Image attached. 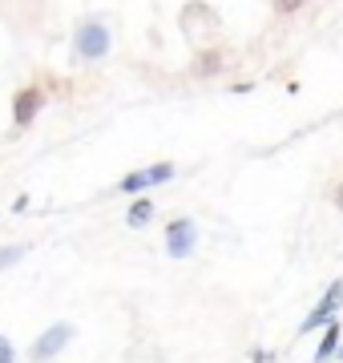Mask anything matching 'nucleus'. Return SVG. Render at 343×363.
<instances>
[{
  "mask_svg": "<svg viewBox=\"0 0 343 363\" xmlns=\"http://www.w3.org/2000/svg\"><path fill=\"white\" fill-rule=\"evenodd\" d=\"M40 105H45V93L37 89V85H28V89L16 93V101H13V117H16V125H28L33 117L40 113Z\"/></svg>",
  "mask_w": 343,
  "mask_h": 363,
  "instance_id": "423d86ee",
  "label": "nucleus"
},
{
  "mask_svg": "<svg viewBox=\"0 0 343 363\" xmlns=\"http://www.w3.org/2000/svg\"><path fill=\"white\" fill-rule=\"evenodd\" d=\"M335 343H339V323H327V335H323V343L315 347V363H327L331 355H339Z\"/></svg>",
  "mask_w": 343,
  "mask_h": 363,
  "instance_id": "0eeeda50",
  "label": "nucleus"
},
{
  "mask_svg": "<svg viewBox=\"0 0 343 363\" xmlns=\"http://www.w3.org/2000/svg\"><path fill=\"white\" fill-rule=\"evenodd\" d=\"M69 339H73V327H69V323L49 327V331H45V335L33 343V359H49V355H57V351L65 347Z\"/></svg>",
  "mask_w": 343,
  "mask_h": 363,
  "instance_id": "39448f33",
  "label": "nucleus"
},
{
  "mask_svg": "<svg viewBox=\"0 0 343 363\" xmlns=\"http://www.w3.org/2000/svg\"><path fill=\"white\" fill-rule=\"evenodd\" d=\"M16 259H25V247H4V250H0V271H4V267H13Z\"/></svg>",
  "mask_w": 343,
  "mask_h": 363,
  "instance_id": "9d476101",
  "label": "nucleus"
},
{
  "mask_svg": "<svg viewBox=\"0 0 343 363\" xmlns=\"http://www.w3.org/2000/svg\"><path fill=\"white\" fill-rule=\"evenodd\" d=\"M331 202H335V206L343 210V182H339V186H335V194H331Z\"/></svg>",
  "mask_w": 343,
  "mask_h": 363,
  "instance_id": "f8f14e48",
  "label": "nucleus"
},
{
  "mask_svg": "<svg viewBox=\"0 0 343 363\" xmlns=\"http://www.w3.org/2000/svg\"><path fill=\"white\" fill-rule=\"evenodd\" d=\"M339 303H343V279H335V283L327 286V295L315 303V311L303 319V327H299V331L307 335V331H315V327H323V323H335V311H339Z\"/></svg>",
  "mask_w": 343,
  "mask_h": 363,
  "instance_id": "f03ea898",
  "label": "nucleus"
},
{
  "mask_svg": "<svg viewBox=\"0 0 343 363\" xmlns=\"http://www.w3.org/2000/svg\"><path fill=\"white\" fill-rule=\"evenodd\" d=\"M150 218H154V202H145V198H142V202H133L130 214H125V222H130V226H145Z\"/></svg>",
  "mask_w": 343,
  "mask_h": 363,
  "instance_id": "6e6552de",
  "label": "nucleus"
},
{
  "mask_svg": "<svg viewBox=\"0 0 343 363\" xmlns=\"http://www.w3.org/2000/svg\"><path fill=\"white\" fill-rule=\"evenodd\" d=\"M73 49H77V57H89V61L106 57L109 52V28L101 25V21H85V25L77 28V37H73Z\"/></svg>",
  "mask_w": 343,
  "mask_h": 363,
  "instance_id": "f257e3e1",
  "label": "nucleus"
},
{
  "mask_svg": "<svg viewBox=\"0 0 343 363\" xmlns=\"http://www.w3.org/2000/svg\"><path fill=\"white\" fill-rule=\"evenodd\" d=\"M194 238H198V230H194L190 218H174L170 226H166V250H170L174 259H186V255L194 250Z\"/></svg>",
  "mask_w": 343,
  "mask_h": 363,
  "instance_id": "7ed1b4c3",
  "label": "nucleus"
},
{
  "mask_svg": "<svg viewBox=\"0 0 343 363\" xmlns=\"http://www.w3.org/2000/svg\"><path fill=\"white\" fill-rule=\"evenodd\" d=\"M339 359H343V351H339Z\"/></svg>",
  "mask_w": 343,
  "mask_h": 363,
  "instance_id": "ddd939ff",
  "label": "nucleus"
},
{
  "mask_svg": "<svg viewBox=\"0 0 343 363\" xmlns=\"http://www.w3.org/2000/svg\"><path fill=\"white\" fill-rule=\"evenodd\" d=\"M170 178H174V166L170 162H158V166H150V169H133V174H125V178H121V190L133 194V190H145V186H158V182H170Z\"/></svg>",
  "mask_w": 343,
  "mask_h": 363,
  "instance_id": "20e7f679",
  "label": "nucleus"
},
{
  "mask_svg": "<svg viewBox=\"0 0 343 363\" xmlns=\"http://www.w3.org/2000/svg\"><path fill=\"white\" fill-rule=\"evenodd\" d=\"M218 65H223V57H218V52H202L198 61H194V73H198V77H210Z\"/></svg>",
  "mask_w": 343,
  "mask_h": 363,
  "instance_id": "1a4fd4ad",
  "label": "nucleus"
},
{
  "mask_svg": "<svg viewBox=\"0 0 343 363\" xmlns=\"http://www.w3.org/2000/svg\"><path fill=\"white\" fill-rule=\"evenodd\" d=\"M16 359V351H13V343H9V339L0 335V363H13Z\"/></svg>",
  "mask_w": 343,
  "mask_h": 363,
  "instance_id": "9b49d317",
  "label": "nucleus"
}]
</instances>
